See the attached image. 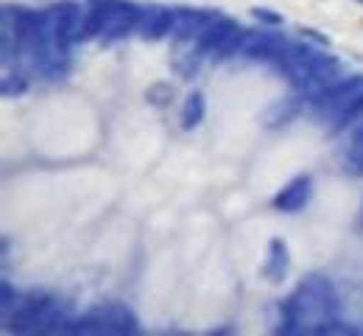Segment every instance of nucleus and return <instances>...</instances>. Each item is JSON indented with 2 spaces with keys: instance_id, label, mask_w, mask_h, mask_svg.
<instances>
[{
  "instance_id": "dca6fc26",
  "label": "nucleus",
  "mask_w": 363,
  "mask_h": 336,
  "mask_svg": "<svg viewBox=\"0 0 363 336\" xmlns=\"http://www.w3.org/2000/svg\"><path fill=\"white\" fill-rule=\"evenodd\" d=\"M204 112H207V98H204L201 90H193L190 96L184 98V107H182V129L184 132L196 129L201 124Z\"/></svg>"
},
{
  "instance_id": "6ab92c4d",
  "label": "nucleus",
  "mask_w": 363,
  "mask_h": 336,
  "mask_svg": "<svg viewBox=\"0 0 363 336\" xmlns=\"http://www.w3.org/2000/svg\"><path fill=\"white\" fill-rule=\"evenodd\" d=\"M0 297H3V320H9V317L23 305V297L9 286V283H3V286H0Z\"/></svg>"
},
{
  "instance_id": "ddd939ff",
  "label": "nucleus",
  "mask_w": 363,
  "mask_h": 336,
  "mask_svg": "<svg viewBox=\"0 0 363 336\" xmlns=\"http://www.w3.org/2000/svg\"><path fill=\"white\" fill-rule=\"evenodd\" d=\"M288 266H291V258H288V246L282 239H272L269 244V255H266V266H263V275L269 283H282L285 275H288Z\"/></svg>"
},
{
  "instance_id": "4be33fe9",
  "label": "nucleus",
  "mask_w": 363,
  "mask_h": 336,
  "mask_svg": "<svg viewBox=\"0 0 363 336\" xmlns=\"http://www.w3.org/2000/svg\"><path fill=\"white\" fill-rule=\"evenodd\" d=\"M252 17H255V20H260V23H266V26H279V23H285V20H282V14L269 11V9H252Z\"/></svg>"
},
{
  "instance_id": "2eb2a0df",
  "label": "nucleus",
  "mask_w": 363,
  "mask_h": 336,
  "mask_svg": "<svg viewBox=\"0 0 363 336\" xmlns=\"http://www.w3.org/2000/svg\"><path fill=\"white\" fill-rule=\"evenodd\" d=\"M201 53L204 50L199 48L196 43H177V50H174V67L182 79H193L201 67Z\"/></svg>"
},
{
  "instance_id": "1a4fd4ad",
  "label": "nucleus",
  "mask_w": 363,
  "mask_h": 336,
  "mask_svg": "<svg viewBox=\"0 0 363 336\" xmlns=\"http://www.w3.org/2000/svg\"><path fill=\"white\" fill-rule=\"evenodd\" d=\"M174 17H177V9H165V6H148L143 9V17H140V34L143 40H162L165 34H171L174 28Z\"/></svg>"
},
{
  "instance_id": "9d476101",
  "label": "nucleus",
  "mask_w": 363,
  "mask_h": 336,
  "mask_svg": "<svg viewBox=\"0 0 363 336\" xmlns=\"http://www.w3.org/2000/svg\"><path fill=\"white\" fill-rule=\"evenodd\" d=\"M140 17H143V9L126 0V6L101 31V43H118V40H126L132 31H140Z\"/></svg>"
},
{
  "instance_id": "aec40b11",
  "label": "nucleus",
  "mask_w": 363,
  "mask_h": 336,
  "mask_svg": "<svg viewBox=\"0 0 363 336\" xmlns=\"http://www.w3.org/2000/svg\"><path fill=\"white\" fill-rule=\"evenodd\" d=\"M145 98H148V104H154V107H168L171 101H174V87L171 85H154L148 93H145Z\"/></svg>"
},
{
  "instance_id": "0eeeda50",
  "label": "nucleus",
  "mask_w": 363,
  "mask_h": 336,
  "mask_svg": "<svg viewBox=\"0 0 363 336\" xmlns=\"http://www.w3.org/2000/svg\"><path fill=\"white\" fill-rule=\"evenodd\" d=\"M291 40L279 37V34H269V31H246V40H243V48L240 53L252 56V59H263V62H277L285 48H288Z\"/></svg>"
},
{
  "instance_id": "7ed1b4c3",
  "label": "nucleus",
  "mask_w": 363,
  "mask_h": 336,
  "mask_svg": "<svg viewBox=\"0 0 363 336\" xmlns=\"http://www.w3.org/2000/svg\"><path fill=\"white\" fill-rule=\"evenodd\" d=\"M243 40H246V31L238 28V23H232L229 17L216 14L210 20V26L201 31V37L196 40V45L204 53L216 56V59H224L229 53H238L243 48Z\"/></svg>"
},
{
  "instance_id": "6e6552de",
  "label": "nucleus",
  "mask_w": 363,
  "mask_h": 336,
  "mask_svg": "<svg viewBox=\"0 0 363 336\" xmlns=\"http://www.w3.org/2000/svg\"><path fill=\"white\" fill-rule=\"evenodd\" d=\"M213 17H216V14L199 11V9H177L171 37H174L177 43H196V40L201 37V31L210 26Z\"/></svg>"
},
{
  "instance_id": "f257e3e1",
  "label": "nucleus",
  "mask_w": 363,
  "mask_h": 336,
  "mask_svg": "<svg viewBox=\"0 0 363 336\" xmlns=\"http://www.w3.org/2000/svg\"><path fill=\"white\" fill-rule=\"evenodd\" d=\"M341 303L335 286L324 275H308L299 288L282 303V325L279 334H318L327 323L338 320Z\"/></svg>"
},
{
  "instance_id": "412c9836",
  "label": "nucleus",
  "mask_w": 363,
  "mask_h": 336,
  "mask_svg": "<svg viewBox=\"0 0 363 336\" xmlns=\"http://www.w3.org/2000/svg\"><path fill=\"white\" fill-rule=\"evenodd\" d=\"M26 79L23 76H6L3 79V96H23L26 93Z\"/></svg>"
},
{
  "instance_id": "a211bd4d",
  "label": "nucleus",
  "mask_w": 363,
  "mask_h": 336,
  "mask_svg": "<svg viewBox=\"0 0 363 336\" xmlns=\"http://www.w3.org/2000/svg\"><path fill=\"white\" fill-rule=\"evenodd\" d=\"M352 124H363V93H358V96L344 107V112L333 121L330 129H333V132H344V129H350Z\"/></svg>"
},
{
  "instance_id": "9b49d317",
  "label": "nucleus",
  "mask_w": 363,
  "mask_h": 336,
  "mask_svg": "<svg viewBox=\"0 0 363 336\" xmlns=\"http://www.w3.org/2000/svg\"><path fill=\"white\" fill-rule=\"evenodd\" d=\"M126 6V0H95L92 9L84 14V40L90 37H101V31L106 28V23Z\"/></svg>"
},
{
  "instance_id": "20e7f679",
  "label": "nucleus",
  "mask_w": 363,
  "mask_h": 336,
  "mask_svg": "<svg viewBox=\"0 0 363 336\" xmlns=\"http://www.w3.org/2000/svg\"><path fill=\"white\" fill-rule=\"evenodd\" d=\"M341 73H344V65H341L335 56L318 53L316 59L299 73V79L294 82V87L299 90V96L316 98L318 93H324L327 87H333L335 82H341Z\"/></svg>"
},
{
  "instance_id": "f8f14e48",
  "label": "nucleus",
  "mask_w": 363,
  "mask_h": 336,
  "mask_svg": "<svg viewBox=\"0 0 363 336\" xmlns=\"http://www.w3.org/2000/svg\"><path fill=\"white\" fill-rule=\"evenodd\" d=\"M308 199H311V177H296L274 196V207L282 213H296L308 205Z\"/></svg>"
},
{
  "instance_id": "f03ea898",
  "label": "nucleus",
  "mask_w": 363,
  "mask_h": 336,
  "mask_svg": "<svg viewBox=\"0 0 363 336\" xmlns=\"http://www.w3.org/2000/svg\"><path fill=\"white\" fill-rule=\"evenodd\" d=\"M65 328H67L65 311L48 294L26 297L23 305L6 320V331L11 334H43V331H65Z\"/></svg>"
},
{
  "instance_id": "4468645a",
  "label": "nucleus",
  "mask_w": 363,
  "mask_h": 336,
  "mask_svg": "<svg viewBox=\"0 0 363 336\" xmlns=\"http://www.w3.org/2000/svg\"><path fill=\"white\" fill-rule=\"evenodd\" d=\"M104 308V317H106V325H109V334H137L140 325H137V317L126 308V305H118V303H109V305H101Z\"/></svg>"
},
{
  "instance_id": "39448f33",
  "label": "nucleus",
  "mask_w": 363,
  "mask_h": 336,
  "mask_svg": "<svg viewBox=\"0 0 363 336\" xmlns=\"http://www.w3.org/2000/svg\"><path fill=\"white\" fill-rule=\"evenodd\" d=\"M358 93H363L361 76H352V79H341V82H335L333 87H327L324 93H318V96L313 98V115H316V121L327 124V126H333V121L344 112V107L358 96Z\"/></svg>"
},
{
  "instance_id": "f3484780",
  "label": "nucleus",
  "mask_w": 363,
  "mask_h": 336,
  "mask_svg": "<svg viewBox=\"0 0 363 336\" xmlns=\"http://www.w3.org/2000/svg\"><path fill=\"white\" fill-rule=\"evenodd\" d=\"M299 112H302V98H285V101L274 104L272 109L266 112V126L279 129V126L291 124V121H294Z\"/></svg>"
},
{
  "instance_id": "423d86ee",
  "label": "nucleus",
  "mask_w": 363,
  "mask_h": 336,
  "mask_svg": "<svg viewBox=\"0 0 363 336\" xmlns=\"http://www.w3.org/2000/svg\"><path fill=\"white\" fill-rule=\"evenodd\" d=\"M48 17L53 28V48L62 53L70 48V43H76L84 34V14H82V6L73 0H59L48 11Z\"/></svg>"
}]
</instances>
